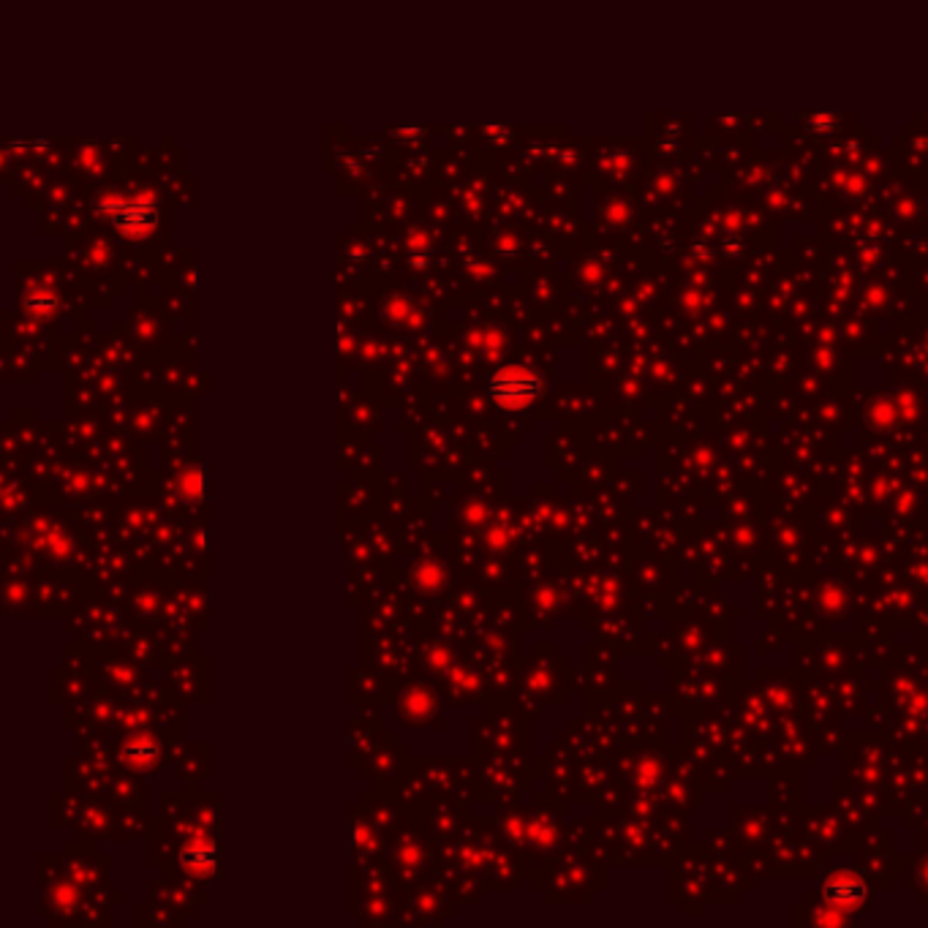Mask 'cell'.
Masks as SVG:
<instances>
[{"label": "cell", "instance_id": "6da1fadb", "mask_svg": "<svg viewBox=\"0 0 928 928\" xmlns=\"http://www.w3.org/2000/svg\"><path fill=\"white\" fill-rule=\"evenodd\" d=\"M542 395V381L526 368H504L488 381V398L504 411H526Z\"/></svg>", "mask_w": 928, "mask_h": 928}, {"label": "cell", "instance_id": "7a4b0ae2", "mask_svg": "<svg viewBox=\"0 0 928 928\" xmlns=\"http://www.w3.org/2000/svg\"><path fill=\"white\" fill-rule=\"evenodd\" d=\"M866 896V888H863V882L858 877H852L847 871H839V874H833L825 880L822 885V899L833 904V907L841 909H852L858 907L860 901Z\"/></svg>", "mask_w": 928, "mask_h": 928}, {"label": "cell", "instance_id": "3957f363", "mask_svg": "<svg viewBox=\"0 0 928 928\" xmlns=\"http://www.w3.org/2000/svg\"><path fill=\"white\" fill-rule=\"evenodd\" d=\"M183 863H186L188 869L199 871V874H202V871H213L215 850L213 847H202V850H194V847H191V850L183 852Z\"/></svg>", "mask_w": 928, "mask_h": 928}]
</instances>
